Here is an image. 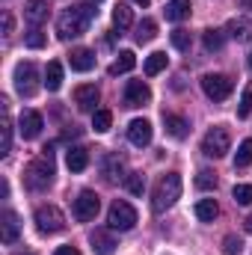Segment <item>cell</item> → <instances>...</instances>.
<instances>
[{"mask_svg": "<svg viewBox=\"0 0 252 255\" xmlns=\"http://www.w3.org/2000/svg\"><path fill=\"white\" fill-rule=\"evenodd\" d=\"M98 15V9L92 6V3H74V6H68L63 15L57 18V33H60V39H77V36H83L86 33V27H89V21Z\"/></svg>", "mask_w": 252, "mask_h": 255, "instance_id": "obj_1", "label": "cell"}, {"mask_svg": "<svg viewBox=\"0 0 252 255\" xmlns=\"http://www.w3.org/2000/svg\"><path fill=\"white\" fill-rule=\"evenodd\" d=\"M54 175H57V169H54V160H51V151H48V148H45L42 157L30 160L27 169H24V181H27V187L36 190V193L48 190V187L54 184Z\"/></svg>", "mask_w": 252, "mask_h": 255, "instance_id": "obj_2", "label": "cell"}, {"mask_svg": "<svg viewBox=\"0 0 252 255\" xmlns=\"http://www.w3.org/2000/svg\"><path fill=\"white\" fill-rule=\"evenodd\" d=\"M178 199H181V175H178V172L160 175V181L154 184V193H151V208H154L157 214H163V211H169Z\"/></svg>", "mask_w": 252, "mask_h": 255, "instance_id": "obj_3", "label": "cell"}, {"mask_svg": "<svg viewBox=\"0 0 252 255\" xmlns=\"http://www.w3.org/2000/svg\"><path fill=\"white\" fill-rule=\"evenodd\" d=\"M229 145H232V133L226 125H214L202 136V154H208V157H223L229 151Z\"/></svg>", "mask_w": 252, "mask_h": 255, "instance_id": "obj_4", "label": "cell"}, {"mask_svg": "<svg viewBox=\"0 0 252 255\" xmlns=\"http://www.w3.org/2000/svg\"><path fill=\"white\" fill-rule=\"evenodd\" d=\"M36 229L42 235H57L65 229V217L57 205H39L36 208Z\"/></svg>", "mask_w": 252, "mask_h": 255, "instance_id": "obj_5", "label": "cell"}, {"mask_svg": "<svg viewBox=\"0 0 252 255\" xmlns=\"http://www.w3.org/2000/svg\"><path fill=\"white\" fill-rule=\"evenodd\" d=\"M15 89L24 98H33L39 92V71L33 63H18L15 65Z\"/></svg>", "mask_w": 252, "mask_h": 255, "instance_id": "obj_6", "label": "cell"}, {"mask_svg": "<svg viewBox=\"0 0 252 255\" xmlns=\"http://www.w3.org/2000/svg\"><path fill=\"white\" fill-rule=\"evenodd\" d=\"M107 223H110V229H119V232H130V229L136 226V211H133V205H127V202H122V199H116V202L110 205Z\"/></svg>", "mask_w": 252, "mask_h": 255, "instance_id": "obj_7", "label": "cell"}, {"mask_svg": "<svg viewBox=\"0 0 252 255\" xmlns=\"http://www.w3.org/2000/svg\"><path fill=\"white\" fill-rule=\"evenodd\" d=\"M98 208H101V199H98L92 190H83L77 199H74L71 214H74V220H77V223H89V220H95V217H98Z\"/></svg>", "mask_w": 252, "mask_h": 255, "instance_id": "obj_8", "label": "cell"}, {"mask_svg": "<svg viewBox=\"0 0 252 255\" xmlns=\"http://www.w3.org/2000/svg\"><path fill=\"white\" fill-rule=\"evenodd\" d=\"M202 89H205V95H208L211 101H226V98L232 95L235 83H232L226 74H205V77H202Z\"/></svg>", "mask_w": 252, "mask_h": 255, "instance_id": "obj_9", "label": "cell"}, {"mask_svg": "<svg viewBox=\"0 0 252 255\" xmlns=\"http://www.w3.org/2000/svg\"><path fill=\"white\" fill-rule=\"evenodd\" d=\"M151 101V89L142 80H130L125 86V107H145Z\"/></svg>", "mask_w": 252, "mask_h": 255, "instance_id": "obj_10", "label": "cell"}, {"mask_svg": "<svg viewBox=\"0 0 252 255\" xmlns=\"http://www.w3.org/2000/svg\"><path fill=\"white\" fill-rule=\"evenodd\" d=\"M98 98H101V92H98L95 83H83V86L74 89V104H77V110H83V113H92L95 104H98Z\"/></svg>", "mask_w": 252, "mask_h": 255, "instance_id": "obj_11", "label": "cell"}, {"mask_svg": "<svg viewBox=\"0 0 252 255\" xmlns=\"http://www.w3.org/2000/svg\"><path fill=\"white\" fill-rule=\"evenodd\" d=\"M42 128H45V122H42V116H39L36 110H24V113L18 116V130H21L24 139H36V136L42 133Z\"/></svg>", "mask_w": 252, "mask_h": 255, "instance_id": "obj_12", "label": "cell"}, {"mask_svg": "<svg viewBox=\"0 0 252 255\" xmlns=\"http://www.w3.org/2000/svg\"><path fill=\"white\" fill-rule=\"evenodd\" d=\"M89 244H92V253L95 255H113L116 253V238L107 232V229H95L92 235H89Z\"/></svg>", "mask_w": 252, "mask_h": 255, "instance_id": "obj_13", "label": "cell"}, {"mask_svg": "<svg viewBox=\"0 0 252 255\" xmlns=\"http://www.w3.org/2000/svg\"><path fill=\"white\" fill-rule=\"evenodd\" d=\"M151 122L148 119H133L130 125H127V139L136 145V148H142V145H148L151 142Z\"/></svg>", "mask_w": 252, "mask_h": 255, "instance_id": "obj_14", "label": "cell"}, {"mask_svg": "<svg viewBox=\"0 0 252 255\" xmlns=\"http://www.w3.org/2000/svg\"><path fill=\"white\" fill-rule=\"evenodd\" d=\"M18 235H21V226H18L15 211H3V214H0V241H3V244H15Z\"/></svg>", "mask_w": 252, "mask_h": 255, "instance_id": "obj_15", "label": "cell"}, {"mask_svg": "<svg viewBox=\"0 0 252 255\" xmlns=\"http://www.w3.org/2000/svg\"><path fill=\"white\" fill-rule=\"evenodd\" d=\"M24 18H27L30 27H42V24L48 21V0H27Z\"/></svg>", "mask_w": 252, "mask_h": 255, "instance_id": "obj_16", "label": "cell"}, {"mask_svg": "<svg viewBox=\"0 0 252 255\" xmlns=\"http://www.w3.org/2000/svg\"><path fill=\"white\" fill-rule=\"evenodd\" d=\"M226 33L232 36V39H238V42H250L252 39V21L250 18H232L229 24H226Z\"/></svg>", "mask_w": 252, "mask_h": 255, "instance_id": "obj_17", "label": "cell"}, {"mask_svg": "<svg viewBox=\"0 0 252 255\" xmlns=\"http://www.w3.org/2000/svg\"><path fill=\"white\" fill-rule=\"evenodd\" d=\"M163 128H166V133L172 136V139H184L187 136V119H181V116H175V113H163Z\"/></svg>", "mask_w": 252, "mask_h": 255, "instance_id": "obj_18", "label": "cell"}, {"mask_svg": "<svg viewBox=\"0 0 252 255\" xmlns=\"http://www.w3.org/2000/svg\"><path fill=\"white\" fill-rule=\"evenodd\" d=\"M101 172H104V178H107L110 184H116L119 178H127V175H122L125 169H122V160H119L116 154H104V160H101Z\"/></svg>", "mask_w": 252, "mask_h": 255, "instance_id": "obj_19", "label": "cell"}, {"mask_svg": "<svg viewBox=\"0 0 252 255\" xmlns=\"http://www.w3.org/2000/svg\"><path fill=\"white\" fill-rule=\"evenodd\" d=\"M68 63L74 71H89L92 65H95V54L89 51V48H74L71 54H68Z\"/></svg>", "mask_w": 252, "mask_h": 255, "instance_id": "obj_20", "label": "cell"}, {"mask_svg": "<svg viewBox=\"0 0 252 255\" xmlns=\"http://www.w3.org/2000/svg\"><path fill=\"white\" fill-rule=\"evenodd\" d=\"M65 163H68V169H71V172H83V169L89 166V151H86V148H80V145H74V148H68Z\"/></svg>", "mask_w": 252, "mask_h": 255, "instance_id": "obj_21", "label": "cell"}, {"mask_svg": "<svg viewBox=\"0 0 252 255\" xmlns=\"http://www.w3.org/2000/svg\"><path fill=\"white\" fill-rule=\"evenodd\" d=\"M190 0H169L166 3V9H163V15H166V21H184L190 15Z\"/></svg>", "mask_w": 252, "mask_h": 255, "instance_id": "obj_22", "label": "cell"}, {"mask_svg": "<svg viewBox=\"0 0 252 255\" xmlns=\"http://www.w3.org/2000/svg\"><path fill=\"white\" fill-rule=\"evenodd\" d=\"M45 86H48V92H57L63 86V65L57 60L48 63V68H45Z\"/></svg>", "mask_w": 252, "mask_h": 255, "instance_id": "obj_23", "label": "cell"}, {"mask_svg": "<svg viewBox=\"0 0 252 255\" xmlns=\"http://www.w3.org/2000/svg\"><path fill=\"white\" fill-rule=\"evenodd\" d=\"M217 214H220V205H217L214 199H202V202L196 205V217H199L202 223H214Z\"/></svg>", "mask_w": 252, "mask_h": 255, "instance_id": "obj_24", "label": "cell"}, {"mask_svg": "<svg viewBox=\"0 0 252 255\" xmlns=\"http://www.w3.org/2000/svg\"><path fill=\"white\" fill-rule=\"evenodd\" d=\"M136 65V57H133V51H122L119 57H116V63L110 65V74L116 77V74H125V71H130Z\"/></svg>", "mask_w": 252, "mask_h": 255, "instance_id": "obj_25", "label": "cell"}, {"mask_svg": "<svg viewBox=\"0 0 252 255\" xmlns=\"http://www.w3.org/2000/svg\"><path fill=\"white\" fill-rule=\"evenodd\" d=\"M154 36H157V21L145 18V21H139V24H136V42H139V45L151 42Z\"/></svg>", "mask_w": 252, "mask_h": 255, "instance_id": "obj_26", "label": "cell"}, {"mask_svg": "<svg viewBox=\"0 0 252 255\" xmlns=\"http://www.w3.org/2000/svg\"><path fill=\"white\" fill-rule=\"evenodd\" d=\"M142 68H145V74H148V77L160 74V71L166 68V54H160V51L148 54V57H145V65H142Z\"/></svg>", "mask_w": 252, "mask_h": 255, "instance_id": "obj_27", "label": "cell"}, {"mask_svg": "<svg viewBox=\"0 0 252 255\" xmlns=\"http://www.w3.org/2000/svg\"><path fill=\"white\" fill-rule=\"evenodd\" d=\"M113 24H116L119 30H127V27L133 24V15H130V9H127L125 3H119V6L113 9Z\"/></svg>", "mask_w": 252, "mask_h": 255, "instance_id": "obj_28", "label": "cell"}, {"mask_svg": "<svg viewBox=\"0 0 252 255\" xmlns=\"http://www.w3.org/2000/svg\"><path fill=\"white\" fill-rule=\"evenodd\" d=\"M113 125V113L110 110H95V116H92V128L98 130V133H107Z\"/></svg>", "mask_w": 252, "mask_h": 255, "instance_id": "obj_29", "label": "cell"}, {"mask_svg": "<svg viewBox=\"0 0 252 255\" xmlns=\"http://www.w3.org/2000/svg\"><path fill=\"white\" fill-rule=\"evenodd\" d=\"M172 45H175L178 51H184V54H187L190 48H193V36H190V30H181V27H178V30H172Z\"/></svg>", "mask_w": 252, "mask_h": 255, "instance_id": "obj_30", "label": "cell"}, {"mask_svg": "<svg viewBox=\"0 0 252 255\" xmlns=\"http://www.w3.org/2000/svg\"><path fill=\"white\" fill-rule=\"evenodd\" d=\"M252 163V139H244L235 154V166H250Z\"/></svg>", "mask_w": 252, "mask_h": 255, "instance_id": "obj_31", "label": "cell"}, {"mask_svg": "<svg viewBox=\"0 0 252 255\" xmlns=\"http://www.w3.org/2000/svg\"><path fill=\"white\" fill-rule=\"evenodd\" d=\"M3 139H0V157H6L12 151V125H9V116H3V128H0Z\"/></svg>", "mask_w": 252, "mask_h": 255, "instance_id": "obj_32", "label": "cell"}, {"mask_svg": "<svg viewBox=\"0 0 252 255\" xmlns=\"http://www.w3.org/2000/svg\"><path fill=\"white\" fill-rule=\"evenodd\" d=\"M45 42H48V36H45L39 27H30L27 36H24V45H27V48H45Z\"/></svg>", "mask_w": 252, "mask_h": 255, "instance_id": "obj_33", "label": "cell"}, {"mask_svg": "<svg viewBox=\"0 0 252 255\" xmlns=\"http://www.w3.org/2000/svg\"><path fill=\"white\" fill-rule=\"evenodd\" d=\"M196 187H199V190H214V187H217V172H211V169H199V175H196Z\"/></svg>", "mask_w": 252, "mask_h": 255, "instance_id": "obj_34", "label": "cell"}, {"mask_svg": "<svg viewBox=\"0 0 252 255\" xmlns=\"http://www.w3.org/2000/svg\"><path fill=\"white\" fill-rule=\"evenodd\" d=\"M205 51H220L223 48V30H205Z\"/></svg>", "mask_w": 252, "mask_h": 255, "instance_id": "obj_35", "label": "cell"}, {"mask_svg": "<svg viewBox=\"0 0 252 255\" xmlns=\"http://www.w3.org/2000/svg\"><path fill=\"white\" fill-rule=\"evenodd\" d=\"M125 187L133 193V196H142V190H145V178H142L139 172H130V175L125 178Z\"/></svg>", "mask_w": 252, "mask_h": 255, "instance_id": "obj_36", "label": "cell"}, {"mask_svg": "<svg viewBox=\"0 0 252 255\" xmlns=\"http://www.w3.org/2000/svg\"><path fill=\"white\" fill-rule=\"evenodd\" d=\"M232 196L238 205H252V184H235Z\"/></svg>", "mask_w": 252, "mask_h": 255, "instance_id": "obj_37", "label": "cell"}, {"mask_svg": "<svg viewBox=\"0 0 252 255\" xmlns=\"http://www.w3.org/2000/svg\"><path fill=\"white\" fill-rule=\"evenodd\" d=\"M241 250H244V241L235 238V235H226V241H223V253L226 255H241Z\"/></svg>", "mask_w": 252, "mask_h": 255, "instance_id": "obj_38", "label": "cell"}, {"mask_svg": "<svg viewBox=\"0 0 252 255\" xmlns=\"http://www.w3.org/2000/svg\"><path fill=\"white\" fill-rule=\"evenodd\" d=\"M250 113H252V86H247L244 89V98H241V107H238V116L247 119Z\"/></svg>", "mask_w": 252, "mask_h": 255, "instance_id": "obj_39", "label": "cell"}, {"mask_svg": "<svg viewBox=\"0 0 252 255\" xmlns=\"http://www.w3.org/2000/svg\"><path fill=\"white\" fill-rule=\"evenodd\" d=\"M9 33H12V15L3 12V36H9Z\"/></svg>", "mask_w": 252, "mask_h": 255, "instance_id": "obj_40", "label": "cell"}, {"mask_svg": "<svg viewBox=\"0 0 252 255\" xmlns=\"http://www.w3.org/2000/svg\"><path fill=\"white\" fill-rule=\"evenodd\" d=\"M54 255H80V253H77V247H60Z\"/></svg>", "mask_w": 252, "mask_h": 255, "instance_id": "obj_41", "label": "cell"}, {"mask_svg": "<svg viewBox=\"0 0 252 255\" xmlns=\"http://www.w3.org/2000/svg\"><path fill=\"white\" fill-rule=\"evenodd\" d=\"M247 232H250V235H252V214H250V217H247Z\"/></svg>", "mask_w": 252, "mask_h": 255, "instance_id": "obj_42", "label": "cell"}, {"mask_svg": "<svg viewBox=\"0 0 252 255\" xmlns=\"http://www.w3.org/2000/svg\"><path fill=\"white\" fill-rule=\"evenodd\" d=\"M133 3H136V6H148L151 0H133Z\"/></svg>", "mask_w": 252, "mask_h": 255, "instance_id": "obj_43", "label": "cell"}, {"mask_svg": "<svg viewBox=\"0 0 252 255\" xmlns=\"http://www.w3.org/2000/svg\"><path fill=\"white\" fill-rule=\"evenodd\" d=\"M250 68H252V54H250Z\"/></svg>", "mask_w": 252, "mask_h": 255, "instance_id": "obj_44", "label": "cell"}, {"mask_svg": "<svg viewBox=\"0 0 252 255\" xmlns=\"http://www.w3.org/2000/svg\"><path fill=\"white\" fill-rule=\"evenodd\" d=\"M95 3H101V0H95Z\"/></svg>", "mask_w": 252, "mask_h": 255, "instance_id": "obj_45", "label": "cell"}]
</instances>
